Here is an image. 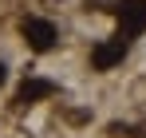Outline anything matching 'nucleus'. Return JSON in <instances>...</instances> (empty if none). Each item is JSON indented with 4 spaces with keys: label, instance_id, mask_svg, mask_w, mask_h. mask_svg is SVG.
Returning <instances> with one entry per match:
<instances>
[{
    "label": "nucleus",
    "instance_id": "f03ea898",
    "mask_svg": "<svg viewBox=\"0 0 146 138\" xmlns=\"http://www.w3.org/2000/svg\"><path fill=\"white\" fill-rule=\"evenodd\" d=\"M126 51H130V40L115 36V40H107V44H99L91 51V67L95 71H111V67H119L122 59H126Z\"/></svg>",
    "mask_w": 146,
    "mask_h": 138
},
{
    "label": "nucleus",
    "instance_id": "39448f33",
    "mask_svg": "<svg viewBox=\"0 0 146 138\" xmlns=\"http://www.w3.org/2000/svg\"><path fill=\"white\" fill-rule=\"evenodd\" d=\"M4 79H8V71H4V63H0V83H4Z\"/></svg>",
    "mask_w": 146,
    "mask_h": 138
},
{
    "label": "nucleus",
    "instance_id": "20e7f679",
    "mask_svg": "<svg viewBox=\"0 0 146 138\" xmlns=\"http://www.w3.org/2000/svg\"><path fill=\"white\" fill-rule=\"evenodd\" d=\"M55 95V83L51 79H24V87L16 91V103H40V99H51Z\"/></svg>",
    "mask_w": 146,
    "mask_h": 138
},
{
    "label": "nucleus",
    "instance_id": "f257e3e1",
    "mask_svg": "<svg viewBox=\"0 0 146 138\" xmlns=\"http://www.w3.org/2000/svg\"><path fill=\"white\" fill-rule=\"evenodd\" d=\"M115 16L122 24V40H134L138 32H146V0H119L115 4Z\"/></svg>",
    "mask_w": 146,
    "mask_h": 138
},
{
    "label": "nucleus",
    "instance_id": "7ed1b4c3",
    "mask_svg": "<svg viewBox=\"0 0 146 138\" xmlns=\"http://www.w3.org/2000/svg\"><path fill=\"white\" fill-rule=\"evenodd\" d=\"M20 32H24V40H28V47H32V51H51V47H55V40H59V36H55V28H51L48 20H36V16H32V20H24V28H20Z\"/></svg>",
    "mask_w": 146,
    "mask_h": 138
}]
</instances>
